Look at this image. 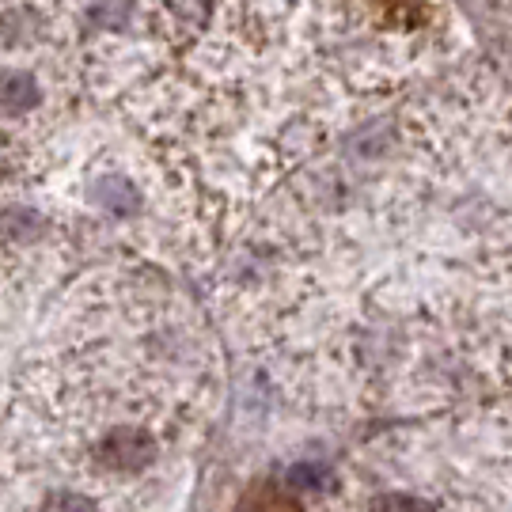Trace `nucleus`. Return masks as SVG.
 <instances>
[{
	"instance_id": "1",
	"label": "nucleus",
	"mask_w": 512,
	"mask_h": 512,
	"mask_svg": "<svg viewBox=\"0 0 512 512\" xmlns=\"http://www.w3.org/2000/svg\"><path fill=\"white\" fill-rule=\"evenodd\" d=\"M42 512H99L92 494H84V490H69V486H57L46 494L42 501Z\"/></svg>"
},
{
	"instance_id": "2",
	"label": "nucleus",
	"mask_w": 512,
	"mask_h": 512,
	"mask_svg": "<svg viewBox=\"0 0 512 512\" xmlns=\"http://www.w3.org/2000/svg\"><path fill=\"white\" fill-rule=\"evenodd\" d=\"M285 478H289V486H296V490H323L327 471H323L319 463H293Z\"/></svg>"
}]
</instances>
